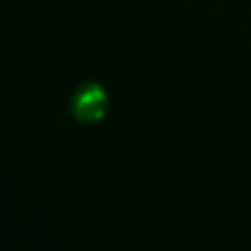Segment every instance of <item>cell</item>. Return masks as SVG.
Returning a JSON list of instances; mask_svg holds the SVG:
<instances>
[{"label":"cell","mask_w":251,"mask_h":251,"mask_svg":"<svg viewBox=\"0 0 251 251\" xmlns=\"http://www.w3.org/2000/svg\"><path fill=\"white\" fill-rule=\"evenodd\" d=\"M71 110H73V116L82 124L100 122L106 116V110H108L106 90L98 82L82 84L71 100Z\"/></svg>","instance_id":"obj_1"}]
</instances>
